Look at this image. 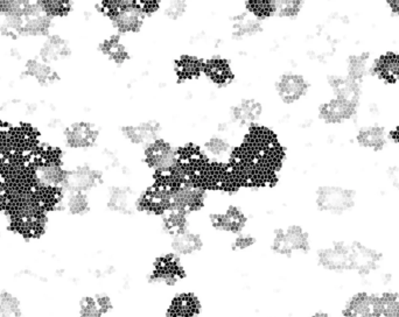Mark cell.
Returning <instances> with one entry per match:
<instances>
[{
  "instance_id": "1",
  "label": "cell",
  "mask_w": 399,
  "mask_h": 317,
  "mask_svg": "<svg viewBox=\"0 0 399 317\" xmlns=\"http://www.w3.org/2000/svg\"><path fill=\"white\" fill-rule=\"evenodd\" d=\"M316 202L321 212L331 215H343L355 207L356 193L353 189L328 185L318 190Z\"/></svg>"
},
{
  "instance_id": "2",
  "label": "cell",
  "mask_w": 399,
  "mask_h": 317,
  "mask_svg": "<svg viewBox=\"0 0 399 317\" xmlns=\"http://www.w3.org/2000/svg\"><path fill=\"white\" fill-rule=\"evenodd\" d=\"M318 261L328 272H351V251L350 244L334 243L331 246L320 249Z\"/></svg>"
},
{
  "instance_id": "3",
  "label": "cell",
  "mask_w": 399,
  "mask_h": 317,
  "mask_svg": "<svg viewBox=\"0 0 399 317\" xmlns=\"http://www.w3.org/2000/svg\"><path fill=\"white\" fill-rule=\"evenodd\" d=\"M342 317H378V296L369 291H358L345 301Z\"/></svg>"
},
{
  "instance_id": "4",
  "label": "cell",
  "mask_w": 399,
  "mask_h": 317,
  "mask_svg": "<svg viewBox=\"0 0 399 317\" xmlns=\"http://www.w3.org/2000/svg\"><path fill=\"white\" fill-rule=\"evenodd\" d=\"M274 247L282 254L293 252H305L309 247V238L306 231L298 225H292L286 230H282L274 237Z\"/></svg>"
},
{
  "instance_id": "5",
  "label": "cell",
  "mask_w": 399,
  "mask_h": 317,
  "mask_svg": "<svg viewBox=\"0 0 399 317\" xmlns=\"http://www.w3.org/2000/svg\"><path fill=\"white\" fill-rule=\"evenodd\" d=\"M114 23L119 32L131 33L141 28L144 21V12L138 5L131 3H116L114 4Z\"/></svg>"
},
{
  "instance_id": "6",
  "label": "cell",
  "mask_w": 399,
  "mask_h": 317,
  "mask_svg": "<svg viewBox=\"0 0 399 317\" xmlns=\"http://www.w3.org/2000/svg\"><path fill=\"white\" fill-rule=\"evenodd\" d=\"M355 111H356V101H350L338 96L336 99L325 103L320 108V117L327 123L338 124L353 117Z\"/></svg>"
},
{
  "instance_id": "7",
  "label": "cell",
  "mask_w": 399,
  "mask_h": 317,
  "mask_svg": "<svg viewBox=\"0 0 399 317\" xmlns=\"http://www.w3.org/2000/svg\"><path fill=\"white\" fill-rule=\"evenodd\" d=\"M277 90L284 102L294 103L307 92L308 84L303 76L287 74L278 81Z\"/></svg>"
},
{
  "instance_id": "8",
  "label": "cell",
  "mask_w": 399,
  "mask_h": 317,
  "mask_svg": "<svg viewBox=\"0 0 399 317\" xmlns=\"http://www.w3.org/2000/svg\"><path fill=\"white\" fill-rule=\"evenodd\" d=\"M205 201V194L201 189L194 187H183L178 189L171 197V203L178 212H192L200 208Z\"/></svg>"
},
{
  "instance_id": "9",
  "label": "cell",
  "mask_w": 399,
  "mask_h": 317,
  "mask_svg": "<svg viewBox=\"0 0 399 317\" xmlns=\"http://www.w3.org/2000/svg\"><path fill=\"white\" fill-rule=\"evenodd\" d=\"M356 139L361 147L380 151L387 144V133L382 126L370 125L358 131Z\"/></svg>"
},
{
  "instance_id": "10",
  "label": "cell",
  "mask_w": 399,
  "mask_h": 317,
  "mask_svg": "<svg viewBox=\"0 0 399 317\" xmlns=\"http://www.w3.org/2000/svg\"><path fill=\"white\" fill-rule=\"evenodd\" d=\"M171 246L175 254L190 256L196 251H200L202 239L198 234L185 230L180 234H174V237L172 239Z\"/></svg>"
},
{
  "instance_id": "11",
  "label": "cell",
  "mask_w": 399,
  "mask_h": 317,
  "mask_svg": "<svg viewBox=\"0 0 399 317\" xmlns=\"http://www.w3.org/2000/svg\"><path fill=\"white\" fill-rule=\"evenodd\" d=\"M150 163L156 170H166L174 166L175 154L170 145L166 143H154L147 153Z\"/></svg>"
},
{
  "instance_id": "12",
  "label": "cell",
  "mask_w": 399,
  "mask_h": 317,
  "mask_svg": "<svg viewBox=\"0 0 399 317\" xmlns=\"http://www.w3.org/2000/svg\"><path fill=\"white\" fill-rule=\"evenodd\" d=\"M65 183L75 193H82L92 189L97 182V174L89 168H80L65 178Z\"/></svg>"
},
{
  "instance_id": "13",
  "label": "cell",
  "mask_w": 399,
  "mask_h": 317,
  "mask_svg": "<svg viewBox=\"0 0 399 317\" xmlns=\"http://www.w3.org/2000/svg\"><path fill=\"white\" fill-rule=\"evenodd\" d=\"M96 139V131L89 124L72 125L67 131V141L72 147H88Z\"/></svg>"
},
{
  "instance_id": "14",
  "label": "cell",
  "mask_w": 399,
  "mask_h": 317,
  "mask_svg": "<svg viewBox=\"0 0 399 317\" xmlns=\"http://www.w3.org/2000/svg\"><path fill=\"white\" fill-rule=\"evenodd\" d=\"M200 303L192 294H183L174 298L170 313L173 317H194L200 309Z\"/></svg>"
},
{
  "instance_id": "15",
  "label": "cell",
  "mask_w": 399,
  "mask_h": 317,
  "mask_svg": "<svg viewBox=\"0 0 399 317\" xmlns=\"http://www.w3.org/2000/svg\"><path fill=\"white\" fill-rule=\"evenodd\" d=\"M245 224V217L243 214L236 208L227 209V212L217 216L216 225L221 230L227 232H240Z\"/></svg>"
},
{
  "instance_id": "16",
  "label": "cell",
  "mask_w": 399,
  "mask_h": 317,
  "mask_svg": "<svg viewBox=\"0 0 399 317\" xmlns=\"http://www.w3.org/2000/svg\"><path fill=\"white\" fill-rule=\"evenodd\" d=\"M378 296V317H399V292L384 291Z\"/></svg>"
},
{
  "instance_id": "17",
  "label": "cell",
  "mask_w": 399,
  "mask_h": 317,
  "mask_svg": "<svg viewBox=\"0 0 399 317\" xmlns=\"http://www.w3.org/2000/svg\"><path fill=\"white\" fill-rule=\"evenodd\" d=\"M126 136L136 144H144L154 140L156 136V129L154 125L145 123L137 126H130L126 129Z\"/></svg>"
},
{
  "instance_id": "18",
  "label": "cell",
  "mask_w": 399,
  "mask_h": 317,
  "mask_svg": "<svg viewBox=\"0 0 399 317\" xmlns=\"http://www.w3.org/2000/svg\"><path fill=\"white\" fill-rule=\"evenodd\" d=\"M260 106L255 101H245L242 105L237 108L236 117L240 118L241 121H255L260 116Z\"/></svg>"
},
{
  "instance_id": "19",
  "label": "cell",
  "mask_w": 399,
  "mask_h": 317,
  "mask_svg": "<svg viewBox=\"0 0 399 317\" xmlns=\"http://www.w3.org/2000/svg\"><path fill=\"white\" fill-rule=\"evenodd\" d=\"M40 178L43 182H47L50 185H57V183L65 181L67 175L62 170L61 167H59L57 165H50V166L42 168Z\"/></svg>"
},
{
  "instance_id": "20",
  "label": "cell",
  "mask_w": 399,
  "mask_h": 317,
  "mask_svg": "<svg viewBox=\"0 0 399 317\" xmlns=\"http://www.w3.org/2000/svg\"><path fill=\"white\" fill-rule=\"evenodd\" d=\"M104 52L114 61H123L126 57L125 47L118 39H111L109 41L105 42Z\"/></svg>"
},
{
  "instance_id": "21",
  "label": "cell",
  "mask_w": 399,
  "mask_h": 317,
  "mask_svg": "<svg viewBox=\"0 0 399 317\" xmlns=\"http://www.w3.org/2000/svg\"><path fill=\"white\" fill-rule=\"evenodd\" d=\"M19 314V303L11 295H5L0 300V317H17Z\"/></svg>"
},
{
  "instance_id": "22",
  "label": "cell",
  "mask_w": 399,
  "mask_h": 317,
  "mask_svg": "<svg viewBox=\"0 0 399 317\" xmlns=\"http://www.w3.org/2000/svg\"><path fill=\"white\" fill-rule=\"evenodd\" d=\"M88 205L89 203H88L87 197L84 196L82 193H75L69 198V210L72 214H83L87 212Z\"/></svg>"
},
{
  "instance_id": "23",
  "label": "cell",
  "mask_w": 399,
  "mask_h": 317,
  "mask_svg": "<svg viewBox=\"0 0 399 317\" xmlns=\"http://www.w3.org/2000/svg\"><path fill=\"white\" fill-rule=\"evenodd\" d=\"M67 50V45H65V42L60 40V39H53L48 42V45L45 47V57H48V59H55V57H59V55H62L65 54V50Z\"/></svg>"
},
{
  "instance_id": "24",
  "label": "cell",
  "mask_w": 399,
  "mask_h": 317,
  "mask_svg": "<svg viewBox=\"0 0 399 317\" xmlns=\"http://www.w3.org/2000/svg\"><path fill=\"white\" fill-rule=\"evenodd\" d=\"M301 3L299 1H280L274 3V11L280 15H294L300 11Z\"/></svg>"
},
{
  "instance_id": "25",
  "label": "cell",
  "mask_w": 399,
  "mask_h": 317,
  "mask_svg": "<svg viewBox=\"0 0 399 317\" xmlns=\"http://www.w3.org/2000/svg\"><path fill=\"white\" fill-rule=\"evenodd\" d=\"M207 150L215 156H222V155L228 153L229 144L225 143V140L221 139V138H213L207 144Z\"/></svg>"
},
{
  "instance_id": "26",
  "label": "cell",
  "mask_w": 399,
  "mask_h": 317,
  "mask_svg": "<svg viewBox=\"0 0 399 317\" xmlns=\"http://www.w3.org/2000/svg\"><path fill=\"white\" fill-rule=\"evenodd\" d=\"M208 70L212 77L220 79V81L225 79V76L229 74L228 65H225L222 61H215L213 63H210V65H208Z\"/></svg>"
},
{
  "instance_id": "27",
  "label": "cell",
  "mask_w": 399,
  "mask_h": 317,
  "mask_svg": "<svg viewBox=\"0 0 399 317\" xmlns=\"http://www.w3.org/2000/svg\"><path fill=\"white\" fill-rule=\"evenodd\" d=\"M251 10L258 15H269L274 12V3L270 1H257V3H251L249 4Z\"/></svg>"
},
{
  "instance_id": "28",
  "label": "cell",
  "mask_w": 399,
  "mask_h": 317,
  "mask_svg": "<svg viewBox=\"0 0 399 317\" xmlns=\"http://www.w3.org/2000/svg\"><path fill=\"white\" fill-rule=\"evenodd\" d=\"M255 243V239L251 237V236H247V234H241L237 237L235 242L236 249H244L250 247L252 244Z\"/></svg>"
},
{
  "instance_id": "29",
  "label": "cell",
  "mask_w": 399,
  "mask_h": 317,
  "mask_svg": "<svg viewBox=\"0 0 399 317\" xmlns=\"http://www.w3.org/2000/svg\"><path fill=\"white\" fill-rule=\"evenodd\" d=\"M183 10H185V4L183 3H171L168 5L167 8H166V13H167L170 17H179V15L183 14Z\"/></svg>"
},
{
  "instance_id": "30",
  "label": "cell",
  "mask_w": 399,
  "mask_h": 317,
  "mask_svg": "<svg viewBox=\"0 0 399 317\" xmlns=\"http://www.w3.org/2000/svg\"><path fill=\"white\" fill-rule=\"evenodd\" d=\"M307 317H331L329 314L326 313V311H316V313L311 314L309 316Z\"/></svg>"
},
{
  "instance_id": "31",
  "label": "cell",
  "mask_w": 399,
  "mask_h": 317,
  "mask_svg": "<svg viewBox=\"0 0 399 317\" xmlns=\"http://www.w3.org/2000/svg\"><path fill=\"white\" fill-rule=\"evenodd\" d=\"M390 8H391L392 10H393V12H395L396 14L399 15V1H395V3H391V4H390Z\"/></svg>"
}]
</instances>
